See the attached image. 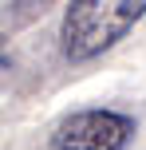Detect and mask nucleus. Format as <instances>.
<instances>
[{
	"instance_id": "obj_1",
	"label": "nucleus",
	"mask_w": 146,
	"mask_h": 150,
	"mask_svg": "<svg viewBox=\"0 0 146 150\" xmlns=\"http://www.w3.org/2000/svg\"><path fill=\"white\" fill-rule=\"evenodd\" d=\"M146 16V0H75L63 12V55L71 63L115 47Z\"/></svg>"
},
{
	"instance_id": "obj_2",
	"label": "nucleus",
	"mask_w": 146,
	"mask_h": 150,
	"mask_svg": "<svg viewBox=\"0 0 146 150\" xmlns=\"http://www.w3.org/2000/svg\"><path fill=\"white\" fill-rule=\"evenodd\" d=\"M134 119L118 111H75L55 127L51 150H126Z\"/></svg>"
}]
</instances>
